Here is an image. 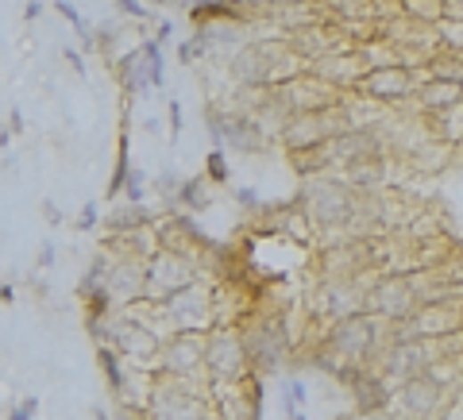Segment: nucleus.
Listing matches in <instances>:
<instances>
[{"mask_svg": "<svg viewBox=\"0 0 463 420\" xmlns=\"http://www.w3.org/2000/svg\"><path fill=\"white\" fill-rule=\"evenodd\" d=\"M309 62L294 46L286 43V35H255L251 43H243L236 54L224 58V74L232 89H266L282 85V81L305 74Z\"/></svg>", "mask_w": 463, "mask_h": 420, "instance_id": "obj_1", "label": "nucleus"}, {"mask_svg": "<svg viewBox=\"0 0 463 420\" xmlns=\"http://www.w3.org/2000/svg\"><path fill=\"white\" fill-rule=\"evenodd\" d=\"M294 201H297V208H301V216H305L313 239H321V243L352 239L355 190L340 178V174H332V170L305 174Z\"/></svg>", "mask_w": 463, "mask_h": 420, "instance_id": "obj_2", "label": "nucleus"}, {"mask_svg": "<svg viewBox=\"0 0 463 420\" xmlns=\"http://www.w3.org/2000/svg\"><path fill=\"white\" fill-rule=\"evenodd\" d=\"M143 420H216L213 382L201 375H167V370H158Z\"/></svg>", "mask_w": 463, "mask_h": 420, "instance_id": "obj_3", "label": "nucleus"}, {"mask_svg": "<svg viewBox=\"0 0 463 420\" xmlns=\"http://www.w3.org/2000/svg\"><path fill=\"white\" fill-rule=\"evenodd\" d=\"M236 328L243 335V351H248V363H251L255 378L274 375V370H282L289 359H294L289 312H282V317H271V312H251V317H243Z\"/></svg>", "mask_w": 463, "mask_h": 420, "instance_id": "obj_4", "label": "nucleus"}, {"mask_svg": "<svg viewBox=\"0 0 463 420\" xmlns=\"http://www.w3.org/2000/svg\"><path fill=\"white\" fill-rule=\"evenodd\" d=\"M375 274H363V278H317L313 274V289H309V309L321 324H336L344 317H355L363 312V301H367V286Z\"/></svg>", "mask_w": 463, "mask_h": 420, "instance_id": "obj_5", "label": "nucleus"}, {"mask_svg": "<svg viewBox=\"0 0 463 420\" xmlns=\"http://www.w3.org/2000/svg\"><path fill=\"white\" fill-rule=\"evenodd\" d=\"M456 393H448L440 382H433L428 375H417L410 382H402V386H394L386 393V409L394 420H444L448 405Z\"/></svg>", "mask_w": 463, "mask_h": 420, "instance_id": "obj_6", "label": "nucleus"}, {"mask_svg": "<svg viewBox=\"0 0 463 420\" xmlns=\"http://www.w3.org/2000/svg\"><path fill=\"white\" fill-rule=\"evenodd\" d=\"M251 375L248 351H243V335L236 324H216L205 332V378L213 386H228Z\"/></svg>", "mask_w": 463, "mask_h": 420, "instance_id": "obj_7", "label": "nucleus"}, {"mask_svg": "<svg viewBox=\"0 0 463 420\" xmlns=\"http://www.w3.org/2000/svg\"><path fill=\"white\" fill-rule=\"evenodd\" d=\"M167 309V320L174 332H208L216 328V289H213V278H197L193 286L178 289L174 297L162 301Z\"/></svg>", "mask_w": 463, "mask_h": 420, "instance_id": "obj_8", "label": "nucleus"}, {"mask_svg": "<svg viewBox=\"0 0 463 420\" xmlns=\"http://www.w3.org/2000/svg\"><path fill=\"white\" fill-rule=\"evenodd\" d=\"M421 309V297H417V289L410 282V274H394V271H378L370 278L367 286V301H363V312L370 317H382V320H410L413 312Z\"/></svg>", "mask_w": 463, "mask_h": 420, "instance_id": "obj_9", "label": "nucleus"}, {"mask_svg": "<svg viewBox=\"0 0 463 420\" xmlns=\"http://www.w3.org/2000/svg\"><path fill=\"white\" fill-rule=\"evenodd\" d=\"M347 127L352 124H347L340 104H336V109H321V112H294L282 132H278V147H282L286 155H294V150H313V147L329 143L332 135L347 132Z\"/></svg>", "mask_w": 463, "mask_h": 420, "instance_id": "obj_10", "label": "nucleus"}, {"mask_svg": "<svg viewBox=\"0 0 463 420\" xmlns=\"http://www.w3.org/2000/svg\"><path fill=\"white\" fill-rule=\"evenodd\" d=\"M428 363H436V351H433V340H413V335H402L382 347V355L370 363V370L386 382V386H402L417 375H425Z\"/></svg>", "mask_w": 463, "mask_h": 420, "instance_id": "obj_11", "label": "nucleus"}, {"mask_svg": "<svg viewBox=\"0 0 463 420\" xmlns=\"http://www.w3.org/2000/svg\"><path fill=\"white\" fill-rule=\"evenodd\" d=\"M197 278H201L197 259H190V254H182V251H170V247H158L147 259V297L167 301V297L178 294V289L193 286Z\"/></svg>", "mask_w": 463, "mask_h": 420, "instance_id": "obj_12", "label": "nucleus"}, {"mask_svg": "<svg viewBox=\"0 0 463 420\" xmlns=\"http://www.w3.org/2000/svg\"><path fill=\"white\" fill-rule=\"evenodd\" d=\"M456 332H463V294L425 301L410 320L398 324V340L402 335H413V340H436V335H456Z\"/></svg>", "mask_w": 463, "mask_h": 420, "instance_id": "obj_13", "label": "nucleus"}, {"mask_svg": "<svg viewBox=\"0 0 463 420\" xmlns=\"http://www.w3.org/2000/svg\"><path fill=\"white\" fill-rule=\"evenodd\" d=\"M425 77H428L425 69H410V66H370L363 81L355 85V93L386 104V109H398V104L413 101V93Z\"/></svg>", "mask_w": 463, "mask_h": 420, "instance_id": "obj_14", "label": "nucleus"}, {"mask_svg": "<svg viewBox=\"0 0 463 420\" xmlns=\"http://www.w3.org/2000/svg\"><path fill=\"white\" fill-rule=\"evenodd\" d=\"M278 93V101L286 104V112L294 116V112H321V109H336V104L344 101V93L329 85L324 77H317L313 69H305V74H297V77H289L282 81V85H274Z\"/></svg>", "mask_w": 463, "mask_h": 420, "instance_id": "obj_15", "label": "nucleus"}, {"mask_svg": "<svg viewBox=\"0 0 463 420\" xmlns=\"http://www.w3.org/2000/svg\"><path fill=\"white\" fill-rule=\"evenodd\" d=\"M155 370L167 375H201L205 378V332H170L162 340Z\"/></svg>", "mask_w": 463, "mask_h": 420, "instance_id": "obj_16", "label": "nucleus"}, {"mask_svg": "<svg viewBox=\"0 0 463 420\" xmlns=\"http://www.w3.org/2000/svg\"><path fill=\"white\" fill-rule=\"evenodd\" d=\"M213 405H216V420H259L263 416V393H259V378L248 375L228 386H213Z\"/></svg>", "mask_w": 463, "mask_h": 420, "instance_id": "obj_17", "label": "nucleus"}, {"mask_svg": "<svg viewBox=\"0 0 463 420\" xmlns=\"http://www.w3.org/2000/svg\"><path fill=\"white\" fill-rule=\"evenodd\" d=\"M309 69L317 77H324L329 85H336L340 93H352L359 81H363V74L370 69V62L363 58V51L359 46H340V51H329L321 54L317 62H309Z\"/></svg>", "mask_w": 463, "mask_h": 420, "instance_id": "obj_18", "label": "nucleus"}, {"mask_svg": "<svg viewBox=\"0 0 463 420\" xmlns=\"http://www.w3.org/2000/svg\"><path fill=\"white\" fill-rule=\"evenodd\" d=\"M463 101V81H444V77H425L421 85H417L413 101H405V109L410 112H440V109H451V104ZM402 109V104H398Z\"/></svg>", "mask_w": 463, "mask_h": 420, "instance_id": "obj_19", "label": "nucleus"}, {"mask_svg": "<svg viewBox=\"0 0 463 420\" xmlns=\"http://www.w3.org/2000/svg\"><path fill=\"white\" fill-rule=\"evenodd\" d=\"M402 162H405V170H410V174H417V178H436V174H444L451 166V147L428 135Z\"/></svg>", "mask_w": 463, "mask_h": 420, "instance_id": "obj_20", "label": "nucleus"}, {"mask_svg": "<svg viewBox=\"0 0 463 420\" xmlns=\"http://www.w3.org/2000/svg\"><path fill=\"white\" fill-rule=\"evenodd\" d=\"M425 127H428V135H433V139H440V143L459 147L463 143V101L451 104V109L428 112L425 116Z\"/></svg>", "mask_w": 463, "mask_h": 420, "instance_id": "obj_21", "label": "nucleus"}, {"mask_svg": "<svg viewBox=\"0 0 463 420\" xmlns=\"http://www.w3.org/2000/svg\"><path fill=\"white\" fill-rule=\"evenodd\" d=\"M150 216L139 201H127V205H116L109 216H104V228H109V236H116V231H127V228H139V224H150Z\"/></svg>", "mask_w": 463, "mask_h": 420, "instance_id": "obj_22", "label": "nucleus"}, {"mask_svg": "<svg viewBox=\"0 0 463 420\" xmlns=\"http://www.w3.org/2000/svg\"><path fill=\"white\" fill-rule=\"evenodd\" d=\"M329 8L332 23H355V20H375V0H321Z\"/></svg>", "mask_w": 463, "mask_h": 420, "instance_id": "obj_23", "label": "nucleus"}, {"mask_svg": "<svg viewBox=\"0 0 463 420\" xmlns=\"http://www.w3.org/2000/svg\"><path fill=\"white\" fill-rule=\"evenodd\" d=\"M178 205L190 208V213H201V208H208V205H213V178H190V182H182Z\"/></svg>", "mask_w": 463, "mask_h": 420, "instance_id": "obj_24", "label": "nucleus"}, {"mask_svg": "<svg viewBox=\"0 0 463 420\" xmlns=\"http://www.w3.org/2000/svg\"><path fill=\"white\" fill-rule=\"evenodd\" d=\"M402 12L417 23H428V28H436L440 20H444V0H402Z\"/></svg>", "mask_w": 463, "mask_h": 420, "instance_id": "obj_25", "label": "nucleus"}, {"mask_svg": "<svg viewBox=\"0 0 463 420\" xmlns=\"http://www.w3.org/2000/svg\"><path fill=\"white\" fill-rule=\"evenodd\" d=\"M436 43H440V51H448V54H463V20H440L436 23Z\"/></svg>", "mask_w": 463, "mask_h": 420, "instance_id": "obj_26", "label": "nucleus"}, {"mask_svg": "<svg viewBox=\"0 0 463 420\" xmlns=\"http://www.w3.org/2000/svg\"><path fill=\"white\" fill-rule=\"evenodd\" d=\"M394 16H402V0H375V20H394Z\"/></svg>", "mask_w": 463, "mask_h": 420, "instance_id": "obj_27", "label": "nucleus"}, {"mask_svg": "<svg viewBox=\"0 0 463 420\" xmlns=\"http://www.w3.org/2000/svg\"><path fill=\"white\" fill-rule=\"evenodd\" d=\"M444 16L448 20H463V0H444Z\"/></svg>", "mask_w": 463, "mask_h": 420, "instance_id": "obj_28", "label": "nucleus"}]
</instances>
